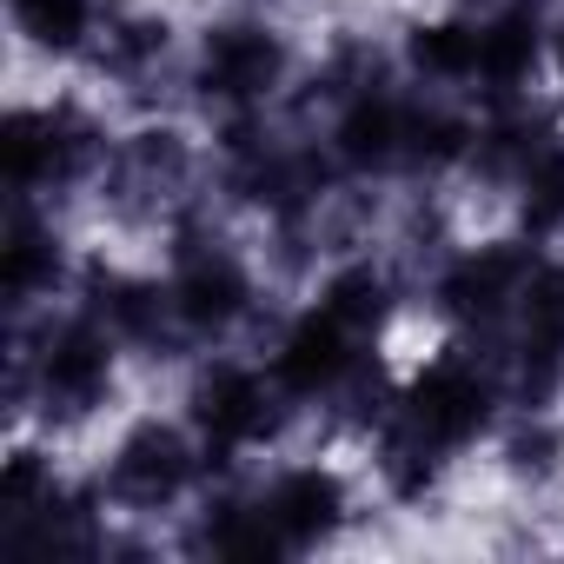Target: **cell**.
I'll use <instances>...</instances> for the list:
<instances>
[{
  "mask_svg": "<svg viewBox=\"0 0 564 564\" xmlns=\"http://www.w3.org/2000/svg\"><path fill=\"white\" fill-rule=\"evenodd\" d=\"M412 412H419V425L432 438H471L485 425V412H491V392L465 366H432L419 379V392H412Z\"/></svg>",
  "mask_w": 564,
  "mask_h": 564,
  "instance_id": "6da1fadb",
  "label": "cell"
},
{
  "mask_svg": "<svg viewBox=\"0 0 564 564\" xmlns=\"http://www.w3.org/2000/svg\"><path fill=\"white\" fill-rule=\"evenodd\" d=\"M339 372H346V319L319 306L313 319L293 326L286 346H279V379L300 386V392H319V386H333Z\"/></svg>",
  "mask_w": 564,
  "mask_h": 564,
  "instance_id": "7a4b0ae2",
  "label": "cell"
},
{
  "mask_svg": "<svg viewBox=\"0 0 564 564\" xmlns=\"http://www.w3.org/2000/svg\"><path fill=\"white\" fill-rule=\"evenodd\" d=\"M272 74H279V47L265 41V34H252V28H226V34H213V47H206V80L219 87V94H265L272 87Z\"/></svg>",
  "mask_w": 564,
  "mask_h": 564,
  "instance_id": "3957f363",
  "label": "cell"
},
{
  "mask_svg": "<svg viewBox=\"0 0 564 564\" xmlns=\"http://www.w3.org/2000/svg\"><path fill=\"white\" fill-rule=\"evenodd\" d=\"M113 478H120V491H127L133 505H160V498L180 491V478H186V452H180L173 432H140V438L120 452Z\"/></svg>",
  "mask_w": 564,
  "mask_h": 564,
  "instance_id": "277c9868",
  "label": "cell"
},
{
  "mask_svg": "<svg viewBox=\"0 0 564 564\" xmlns=\"http://www.w3.org/2000/svg\"><path fill=\"white\" fill-rule=\"evenodd\" d=\"M199 425L213 432V438H252L259 425H265V392H259V379L252 372H232V366H219L206 386H199Z\"/></svg>",
  "mask_w": 564,
  "mask_h": 564,
  "instance_id": "5b68a950",
  "label": "cell"
},
{
  "mask_svg": "<svg viewBox=\"0 0 564 564\" xmlns=\"http://www.w3.org/2000/svg\"><path fill=\"white\" fill-rule=\"evenodd\" d=\"M173 300H180V313H186V319L219 326V319H232V313L246 306V279H239V265H232L226 252H199V259L180 272Z\"/></svg>",
  "mask_w": 564,
  "mask_h": 564,
  "instance_id": "8992f818",
  "label": "cell"
},
{
  "mask_svg": "<svg viewBox=\"0 0 564 564\" xmlns=\"http://www.w3.org/2000/svg\"><path fill=\"white\" fill-rule=\"evenodd\" d=\"M333 518H339V485L326 471H293L272 491V511H265V524H279L286 538H319Z\"/></svg>",
  "mask_w": 564,
  "mask_h": 564,
  "instance_id": "52a82bcc",
  "label": "cell"
},
{
  "mask_svg": "<svg viewBox=\"0 0 564 564\" xmlns=\"http://www.w3.org/2000/svg\"><path fill=\"white\" fill-rule=\"evenodd\" d=\"M107 386V346L94 333H67L54 352H47V392L61 399H94Z\"/></svg>",
  "mask_w": 564,
  "mask_h": 564,
  "instance_id": "ba28073f",
  "label": "cell"
},
{
  "mask_svg": "<svg viewBox=\"0 0 564 564\" xmlns=\"http://www.w3.org/2000/svg\"><path fill=\"white\" fill-rule=\"evenodd\" d=\"M478 47H485V34H471V28H425L412 54L425 74L452 80V74H478Z\"/></svg>",
  "mask_w": 564,
  "mask_h": 564,
  "instance_id": "9c48e42d",
  "label": "cell"
},
{
  "mask_svg": "<svg viewBox=\"0 0 564 564\" xmlns=\"http://www.w3.org/2000/svg\"><path fill=\"white\" fill-rule=\"evenodd\" d=\"M557 67H564V34H557Z\"/></svg>",
  "mask_w": 564,
  "mask_h": 564,
  "instance_id": "30bf717a",
  "label": "cell"
}]
</instances>
